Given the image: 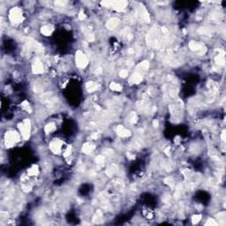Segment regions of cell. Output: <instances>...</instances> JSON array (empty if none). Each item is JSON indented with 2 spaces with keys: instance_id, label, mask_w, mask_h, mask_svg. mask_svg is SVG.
Instances as JSON below:
<instances>
[{
  "instance_id": "1",
  "label": "cell",
  "mask_w": 226,
  "mask_h": 226,
  "mask_svg": "<svg viewBox=\"0 0 226 226\" xmlns=\"http://www.w3.org/2000/svg\"><path fill=\"white\" fill-rule=\"evenodd\" d=\"M21 138L22 136L20 135V132H17L13 129L6 130L5 133L4 134L3 144H5L6 148H12L16 144L20 143L21 141Z\"/></svg>"
},
{
  "instance_id": "2",
  "label": "cell",
  "mask_w": 226,
  "mask_h": 226,
  "mask_svg": "<svg viewBox=\"0 0 226 226\" xmlns=\"http://www.w3.org/2000/svg\"><path fill=\"white\" fill-rule=\"evenodd\" d=\"M8 18L10 20L11 23L18 25L22 23V21L24 20V15H23V12L22 9L20 8L19 6H15L11 8L8 13Z\"/></svg>"
},
{
  "instance_id": "3",
  "label": "cell",
  "mask_w": 226,
  "mask_h": 226,
  "mask_svg": "<svg viewBox=\"0 0 226 226\" xmlns=\"http://www.w3.org/2000/svg\"><path fill=\"white\" fill-rule=\"evenodd\" d=\"M31 122L28 118H26L23 119L22 121H20V123L18 124V128H19V132H20V135L22 136V138L24 140H28L29 138L31 133Z\"/></svg>"
},
{
  "instance_id": "4",
  "label": "cell",
  "mask_w": 226,
  "mask_h": 226,
  "mask_svg": "<svg viewBox=\"0 0 226 226\" xmlns=\"http://www.w3.org/2000/svg\"><path fill=\"white\" fill-rule=\"evenodd\" d=\"M49 148L53 154L59 155L61 153H63V150L65 148L64 142L59 139H54V140L50 141V142L49 143Z\"/></svg>"
},
{
  "instance_id": "5",
  "label": "cell",
  "mask_w": 226,
  "mask_h": 226,
  "mask_svg": "<svg viewBox=\"0 0 226 226\" xmlns=\"http://www.w3.org/2000/svg\"><path fill=\"white\" fill-rule=\"evenodd\" d=\"M76 64L79 68H85L86 66L88 64V56L81 50H78L76 52Z\"/></svg>"
},
{
  "instance_id": "6",
  "label": "cell",
  "mask_w": 226,
  "mask_h": 226,
  "mask_svg": "<svg viewBox=\"0 0 226 226\" xmlns=\"http://www.w3.org/2000/svg\"><path fill=\"white\" fill-rule=\"evenodd\" d=\"M141 81H142V75H141V73L136 72V73H134L133 75L131 76L129 82H130L131 84H133V85H134V84L137 85V84H140Z\"/></svg>"
},
{
  "instance_id": "7",
  "label": "cell",
  "mask_w": 226,
  "mask_h": 226,
  "mask_svg": "<svg viewBox=\"0 0 226 226\" xmlns=\"http://www.w3.org/2000/svg\"><path fill=\"white\" fill-rule=\"evenodd\" d=\"M95 148L96 147L94 145V143H92L91 141H88V142H86V143L83 144L81 150H82V152L84 154H90L91 152L95 149Z\"/></svg>"
},
{
  "instance_id": "8",
  "label": "cell",
  "mask_w": 226,
  "mask_h": 226,
  "mask_svg": "<svg viewBox=\"0 0 226 226\" xmlns=\"http://www.w3.org/2000/svg\"><path fill=\"white\" fill-rule=\"evenodd\" d=\"M53 31H54V28H53L52 26L50 25H44L41 28V34L43 35L44 36H50V35H51V34L53 33Z\"/></svg>"
},
{
  "instance_id": "9",
  "label": "cell",
  "mask_w": 226,
  "mask_h": 226,
  "mask_svg": "<svg viewBox=\"0 0 226 226\" xmlns=\"http://www.w3.org/2000/svg\"><path fill=\"white\" fill-rule=\"evenodd\" d=\"M57 130V126L54 122H50L44 126V132L46 134H50Z\"/></svg>"
},
{
  "instance_id": "10",
  "label": "cell",
  "mask_w": 226,
  "mask_h": 226,
  "mask_svg": "<svg viewBox=\"0 0 226 226\" xmlns=\"http://www.w3.org/2000/svg\"><path fill=\"white\" fill-rule=\"evenodd\" d=\"M119 23V20L117 18H112L111 20H109L106 23V27L108 28V29H114L116 28Z\"/></svg>"
},
{
  "instance_id": "11",
  "label": "cell",
  "mask_w": 226,
  "mask_h": 226,
  "mask_svg": "<svg viewBox=\"0 0 226 226\" xmlns=\"http://www.w3.org/2000/svg\"><path fill=\"white\" fill-rule=\"evenodd\" d=\"M38 173H39V168H38V165H32L28 170V176H30V177H35L38 175Z\"/></svg>"
},
{
  "instance_id": "12",
  "label": "cell",
  "mask_w": 226,
  "mask_h": 226,
  "mask_svg": "<svg viewBox=\"0 0 226 226\" xmlns=\"http://www.w3.org/2000/svg\"><path fill=\"white\" fill-rule=\"evenodd\" d=\"M110 88L114 92H120L122 90V86L119 83H116V82H111L110 85Z\"/></svg>"
},
{
  "instance_id": "13",
  "label": "cell",
  "mask_w": 226,
  "mask_h": 226,
  "mask_svg": "<svg viewBox=\"0 0 226 226\" xmlns=\"http://www.w3.org/2000/svg\"><path fill=\"white\" fill-rule=\"evenodd\" d=\"M201 218H202V216H201V214H194V215H193L191 217L192 223H194V224L198 223L201 220Z\"/></svg>"
},
{
  "instance_id": "14",
  "label": "cell",
  "mask_w": 226,
  "mask_h": 226,
  "mask_svg": "<svg viewBox=\"0 0 226 226\" xmlns=\"http://www.w3.org/2000/svg\"><path fill=\"white\" fill-rule=\"evenodd\" d=\"M127 75H128V72H127V70L120 71V73H119V76H120L122 79H125V78H126Z\"/></svg>"
}]
</instances>
